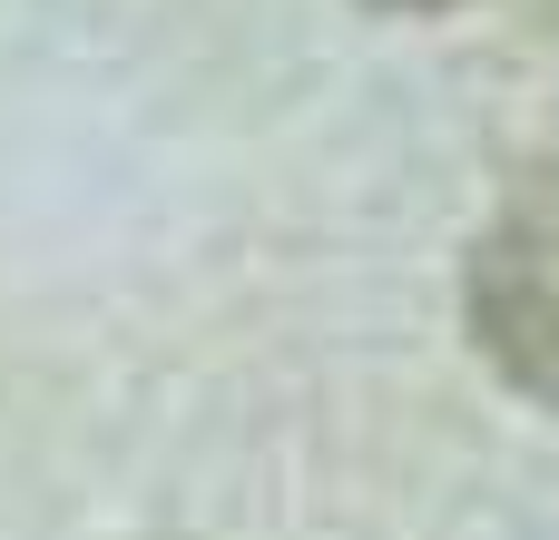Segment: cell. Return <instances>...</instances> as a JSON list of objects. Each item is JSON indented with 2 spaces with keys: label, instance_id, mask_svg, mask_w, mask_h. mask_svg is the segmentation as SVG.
Returning <instances> with one entry per match:
<instances>
[{
  "label": "cell",
  "instance_id": "1",
  "mask_svg": "<svg viewBox=\"0 0 559 540\" xmlns=\"http://www.w3.org/2000/svg\"><path fill=\"white\" fill-rule=\"evenodd\" d=\"M462 325L481 344V364L550 403L559 413V177L511 197L481 236H472V266H462Z\"/></svg>",
  "mask_w": 559,
  "mask_h": 540
},
{
  "label": "cell",
  "instance_id": "2",
  "mask_svg": "<svg viewBox=\"0 0 559 540\" xmlns=\"http://www.w3.org/2000/svg\"><path fill=\"white\" fill-rule=\"evenodd\" d=\"M373 10H452V0H373Z\"/></svg>",
  "mask_w": 559,
  "mask_h": 540
}]
</instances>
